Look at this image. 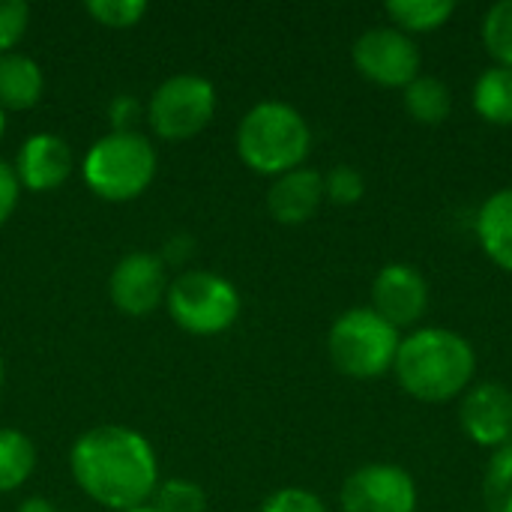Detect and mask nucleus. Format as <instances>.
I'll use <instances>...</instances> for the list:
<instances>
[{
	"instance_id": "f257e3e1",
	"label": "nucleus",
	"mask_w": 512,
	"mask_h": 512,
	"mask_svg": "<svg viewBox=\"0 0 512 512\" xmlns=\"http://www.w3.org/2000/svg\"><path fill=\"white\" fill-rule=\"evenodd\" d=\"M78 489L114 512L141 507L159 486V462L150 441L129 426L87 429L69 450Z\"/></svg>"
},
{
	"instance_id": "f03ea898",
	"label": "nucleus",
	"mask_w": 512,
	"mask_h": 512,
	"mask_svg": "<svg viewBox=\"0 0 512 512\" xmlns=\"http://www.w3.org/2000/svg\"><path fill=\"white\" fill-rule=\"evenodd\" d=\"M399 387L426 405H444L474 384L477 354L474 345L447 327H420L402 336L396 363H393Z\"/></svg>"
},
{
	"instance_id": "7ed1b4c3",
	"label": "nucleus",
	"mask_w": 512,
	"mask_h": 512,
	"mask_svg": "<svg viewBox=\"0 0 512 512\" xmlns=\"http://www.w3.org/2000/svg\"><path fill=\"white\" fill-rule=\"evenodd\" d=\"M312 150V129L306 117L279 99L252 105L237 126V153L246 168L261 177H282L303 168Z\"/></svg>"
},
{
	"instance_id": "20e7f679",
	"label": "nucleus",
	"mask_w": 512,
	"mask_h": 512,
	"mask_svg": "<svg viewBox=\"0 0 512 512\" xmlns=\"http://www.w3.org/2000/svg\"><path fill=\"white\" fill-rule=\"evenodd\" d=\"M156 150L141 132H108L102 135L81 162L87 189L102 201H135L147 192L156 177Z\"/></svg>"
},
{
	"instance_id": "39448f33",
	"label": "nucleus",
	"mask_w": 512,
	"mask_h": 512,
	"mask_svg": "<svg viewBox=\"0 0 512 512\" xmlns=\"http://www.w3.org/2000/svg\"><path fill=\"white\" fill-rule=\"evenodd\" d=\"M399 342V330L390 327L372 306H357L333 321L327 333V354L342 375L372 381L393 369Z\"/></svg>"
},
{
	"instance_id": "423d86ee",
	"label": "nucleus",
	"mask_w": 512,
	"mask_h": 512,
	"mask_svg": "<svg viewBox=\"0 0 512 512\" xmlns=\"http://www.w3.org/2000/svg\"><path fill=\"white\" fill-rule=\"evenodd\" d=\"M168 315L189 336H219L240 318V291L219 273L189 270L168 285Z\"/></svg>"
},
{
	"instance_id": "0eeeda50",
	"label": "nucleus",
	"mask_w": 512,
	"mask_h": 512,
	"mask_svg": "<svg viewBox=\"0 0 512 512\" xmlns=\"http://www.w3.org/2000/svg\"><path fill=\"white\" fill-rule=\"evenodd\" d=\"M216 114V87L192 72H180L165 78L147 105L150 129L162 141H189Z\"/></svg>"
},
{
	"instance_id": "6e6552de",
	"label": "nucleus",
	"mask_w": 512,
	"mask_h": 512,
	"mask_svg": "<svg viewBox=\"0 0 512 512\" xmlns=\"http://www.w3.org/2000/svg\"><path fill=\"white\" fill-rule=\"evenodd\" d=\"M351 60L366 81L387 87V90H396V87L405 90L420 75V66H423L417 42L390 24L363 30L351 48Z\"/></svg>"
},
{
	"instance_id": "1a4fd4ad",
	"label": "nucleus",
	"mask_w": 512,
	"mask_h": 512,
	"mask_svg": "<svg viewBox=\"0 0 512 512\" xmlns=\"http://www.w3.org/2000/svg\"><path fill=\"white\" fill-rule=\"evenodd\" d=\"M417 498V483L405 468L375 462L348 474L339 507L342 512H417Z\"/></svg>"
},
{
	"instance_id": "9d476101",
	"label": "nucleus",
	"mask_w": 512,
	"mask_h": 512,
	"mask_svg": "<svg viewBox=\"0 0 512 512\" xmlns=\"http://www.w3.org/2000/svg\"><path fill=\"white\" fill-rule=\"evenodd\" d=\"M108 297L114 309L129 318H144L156 312L168 297V267L156 252L123 255L108 279Z\"/></svg>"
},
{
	"instance_id": "9b49d317",
	"label": "nucleus",
	"mask_w": 512,
	"mask_h": 512,
	"mask_svg": "<svg viewBox=\"0 0 512 512\" xmlns=\"http://www.w3.org/2000/svg\"><path fill=\"white\" fill-rule=\"evenodd\" d=\"M462 432L486 450H501L512 441V390L501 381L471 384L459 402Z\"/></svg>"
},
{
	"instance_id": "f8f14e48",
	"label": "nucleus",
	"mask_w": 512,
	"mask_h": 512,
	"mask_svg": "<svg viewBox=\"0 0 512 512\" xmlns=\"http://www.w3.org/2000/svg\"><path fill=\"white\" fill-rule=\"evenodd\" d=\"M372 309L396 330L414 327L429 312V282L411 264H384L372 279Z\"/></svg>"
},
{
	"instance_id": "ddd939ff",
	"label": "nucleus",
	"mask_w": 512,
	"mask_h": 512,
	"mask_svg": "<svg viewBox=\"0 0 512 512\" xmlns=\"http://www.w3.org/2000/svg\"><path fill=\"white\" fill-rule=\"evenodd\" d=\"M72 174V150L54 132L30 135L15 159V177L27 192H54Z\"/></svg>"
},
{
	"instance_id": "4468645a",
	"label": "nucleus",
	"mask_w": 512,
	"mask_h": 512,
	"mask_svg": "<svg viewBox=\"0 0 512 512\" xmlns=\"http://www.w3.org/2000/svg\"><path fill=\"white\" fill-rule=\"evenodd\" d=\"M324 204V174L315 168H294L276 177L267 189V210L279 225H303Z\"/></svg>"
},
{
	"instance_id": "2eb2a0df",
	"label": "nucleus",
	"mask_w": 512,
	"mask_h": 512,
	"mask_svg": "<svg viewBox=\"0 0 512 512\" xmlns=\"http://www.w3.org/2000/svg\"><path fill=\"white\" fill-rule=\"evenodd\" d=\"M477 240L495 267L512 273V186L492 192L477 210Z\"/></svg>"
},
{
	"instance_id": "dca6fc26",
	"label": "nucleus",
	"mask_w": 512,
	"mask_h": 512,
	"mask_svg": "<svg viewBox=\"0 0 512 512\" xmlns=\"http://www.w3.org/2000/svg\"><path fill=\"white\" fill-rule=\"evenodd\" d=\"M45 93L42 66L18 51L0 54V108L3 111H27Z\"/></svg>"
},
{
	"instance_id": "f3484780",
	"label": "nucleus",
	"mask_w": 512,
	"mask_h": 512,
	"mask_svg": "<svg viewBox=\"0 0 512 512\" xmlns=\"http://www.w3.org/2000/svg\"><path fill=\"white\" fill-rule=\"evenodd\" d=\"M402 102H405L408 117L414 123H420V126H441L453 114V93H450V87L441 78L423 75V72L405 87Z\"/></svg>"
},
{
	"instance_id": "a211bd4d",
	"label": "nucleus",
	"mask_w": 512,
	"mask_h": 512,
	"mask_svg": "<svg viewBox=\"0 0 512 512\" xmlns=\"http://www.w3.org/2000/svg\"><path fill=\"white\" fill-rule=\"evenodd\" d=\"M453 12H456V0H390L384 6L390 27L408 36L441 30L453 18Z\"/></svg>"
},
{
	"instance_id": "6ab92c4d",
	"label": "nucleus",
	"mask_w": 512,
	"mask_h": 512,
	"mask_svg": "<svg viewBox=\"0 0 512 512\" xmlns=\"http://www.w3.org/2000/svg\"><path fill=\"white\" fill-rule=\"evenodd\" d=\"M474 111L492 126H512V69L489 66L474 84Z\"/></svg>"
},
{
	"instance_id": "aec40b11",
	"label": "nucleus",
	"mask_w": 512,
	"mask_h": 512,
	"mask_svg": "<svg viewBox=\"0 0 512 512\" xmlns=\"http://www.w3.org/2000/svg\"><path fill=\"white\" fill-rule=\"evenodd\" d=\"M36 468L33 441L9 426H0V492L21 489Z\"/></svg>"
},
{
	"instance_id": "412c9836",
	"label": "nucleus",
	"mask_w": 512,
	"mask_h": 512,
	"mask_svg": "<svg viewBox=\"0 0 512 512\" xmlns=\"http://www.w3.org/2000/svg\"><path fill=\"white\" fill-rule=\"evenodd\" d=\"M486 512H512V441L492 453L483 474Z\"/></svg>"
},
{
	"instance_id": "4be33fe9",
	"label": "nucleus",
	"mask_w": 512,
	"mask_h": 512,
	"mask_svg": "<svg viewBox=\"0 0 512 512\" xmlns=\"http://www.w3.org/2000/svg\"><path fill=\"white\" fill-rule=\"evenodd\" d=\"M480 36H483V48L489 51L495 66L512 69V0L495 3L483 15Z\"/></svg>"
},
{
	"instance_id": "5701e85b",
	"label": "nucleus",
	"mask_w": 512,
	"mask_h": 512,
	"mask_svg": "<svg viewBox=\"0 0 512 512\" xmlns=\"http://www.w3.org/2000/svg\"><path fill=\"white\" fill-rule=\"evenodd\" d=\"M153 507L159 512H204L207 510V495L201 486L189 480H165L153 492Z\"/></svg>"
},
{
	"instance_id": "b1692460",
	"label": "nucleus",
	"mask_w": 512,
	"mask_h": 512,
	"mask_svg": "<svg viewBox=\"0 0 512 512\" xmlns=\"http://www.w3.org/2000/svg\"><path fill=\"white\" fill-rule=\"evenodd\" d=\"M84 9L93 21H99L102 27H111V30L135 27L147 15L144 0H87Z\"/></svg>"
},
{
	"instance_id": "393cba45",
	"label": "nucleus",
	"mask_w": 512,
	"mask_h": 512,
	"mask_svg": "<svg viewBox=\"0 0 512 512\" xmlns=\"http://www.w3.org/2000/svg\"><path fill=\"white\" fill-rule=\"evenodd\" d=\"M366 195V177L354 168V165H333L324 174V198L339 204V207H351Z\"/></svg>"
},
{
	"instance_id": "a878e982",
	"label": "nucleus",
	"mask_w": 512,
	"mask_h": 512,
	"mask_svg": "<svg viewBox=\"0 0 512 512\" xmlns=\"http://www.w3.org/2000/svg\"><path fill=\"white\" fill-rule=\"evenodd\" d=\"M30 24V6L24 0H0V54L15 51Z\"/></svg>"
},
{
	"instance_id": "bb28decb",
	"label": "nucleus",
	"mask_w": 512,
	"mask_h": 512,
	"mask_svg": "<svg viewBox=\"0 0 512 512\" xmlns=\"http://www.w3.org/2000/svg\"><path fill=\"white\" fill-rule=\"evenodd\" d=\"M261 512H327L324 501L309 492V489H279L273 492L264 504H261Z\"/></svg>"
},
{
	"instance_id": "cd10ccee",
	"label": "nucleus",
	"mask_w": 512,
	"mask_h": 512,
	"mask_svg": "<svg viewBox=\"0 0 512 512\" xmlns=\"http://www.w3.org/2000/svg\"><path fill=\"white\" fill-rule=\"evenodd\" d=\"M141 117V102L129 93L123 96H114L111 105H108V120H111V132H132V126L138 123Z\"/></svg>"
},
{
	"instance_id": "c85d7f7f",
	"label": "nucleus",
	"mask_w": 512,
	"mask_h": 512,
	"mask_svg": "<svg viewBox=\"0 0 512 512\" xmlns=\"http://www.w3.org/2000/svg\"><path fill=\"white\" fill-rule=\"evenodd\" d=\"M18 195H21V183L15 177V168L6 165L0 159V225L12 216V210L18 207Z\"/></svg>"
},
{
	"instance_id": "c756f323",
	"label": "nucleus",
	"mask_w": 512,
	"mask_h": 512,
	"mask_svg": "<svg viewBox=\"0 0 512 512\" xmlns=\"http://www.w3.org/2000/svg\"><path fill=\"white\" fill-rule=\"evenodd\" d=\"M192 249H195V240H192V237H186V234H180V237H171V240L165 243V252H162L159 258L165 261V267H171V264H183V261L192 255Z\"/></svg>"
},
{
	"instance_id": "7c9ffc66",
	"label": "nucleus",
	"mask_w": 512,
	"mask_h": 512,
	"mask_svg": "<svg viewBox=\"0 0 512 512\" xmlns=\"http://www.w3.org/2000/svg\"><path fill=\"white\" fill-rule=\"evenodd\" d=\"M18 512H57L54 507H51V501H45V498H27L21 507H18Z\"/></svg>"
},
{
	"instance_id": "2f4dec72",
	"label": "nucleus",
	"mask_w": 512,
	"mask_h": 512,
	"mask_svg": "<svg viewBox=\"0 0 512 512\" xmlns=\"http://www.w3.org/2000/svg\"><path fill=\"white\" fill-rule=\"evenodd\" d=\"M126 512H159L153 504H141V507H132V510H126Z\"/></svg>"
},
{
	"instance_id": "473e14b6",
	"label": "nucleus",
	"mask_w": 512,
	"mask_h": 512,
	"mask_svg": "<svg viewBox=\"0 0 512 512\" xmlns=\"http://www.w3.org/2000/svg\"><path fill=\"white\" fill-rule=\"evenodd\" d=\"M3 132H6V111L0 108V138H3Z\"/></svg>"
},
{
	"instance_id": "72a5a7b5",
	"label": "nucleus",
	"mask_w": 512,
	"mask_h": 512,
	"mask_svg": "<svg viewBox=\"0 0 512 512\" xmlns=\"http://www.w3.org/2000/svg\"><path fill=\"white\" fill-rule=\"evenodd\" d=\"M0 390H3V357H0Z\"/></svg>"
}]
</instances>
